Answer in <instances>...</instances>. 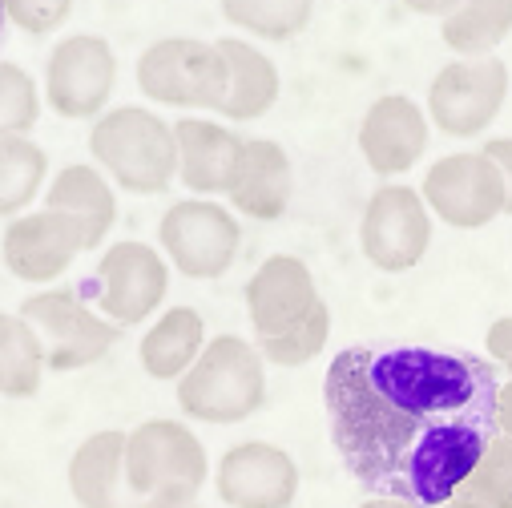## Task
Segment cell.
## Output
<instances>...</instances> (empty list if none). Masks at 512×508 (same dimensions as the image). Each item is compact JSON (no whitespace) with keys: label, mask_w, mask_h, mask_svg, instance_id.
<instances>
[{"label":"cell","mask_w":512,"mask_h":508,"mask_svg":"<svg viewBox=\"0 0 512 508\" xmlns=\"http://www.w3.org/2000/svg\"><path fill=\"white\" fill-rule=\"evenodd\" d=\"M500 363L456 347H343L323 379L331 444L371 496L440 508L500 436Z\"/></svg>","instance_id":"cell-1"},{"label":"cell","mask_w":512,"mask_h":508,"mask_svg":"<svg viewBox=\"0 0 512 508\" xmlns=\"http://www.w3.org/2000/svg\"><path fill=\"white\" fill-rule=\"evenodd\" d=\"M246 315L254 343L275 367H303L331 339V307L323 303L311 267L295 254H271L250 275Z\"/></svg>","instance_id":"cell-2"},{"label":"cell","mask_w":512,"mask_h":508,"mask_svg":"<svg viewBox=\"0 0 512 508\" xmlns=\"http://www.w3.org/2000/svg\"><path fill=\"white\" fill-rule=\"evenodd\" d=\"M89 154L125 194H166L178 178L174 125L146 105L105 109L89 130Z\"/></svg>","instance_id":"cell-3"},{"label":"cell","mask_w":512,"mask_h":508,"mask_svg":"<svg viewBox=\"0 0 512 508\" xmlns=\"http://www.w3.org/2000/svg\"><path fill=\"white\" fill-rule=\"evenodd\" d=\"M267 404V359L242 335L206 339L194 367L178 379V408L198 424H242Z\"/></svg>","instance_id":"cell-4"},{"label":"cell","mask_w":512,"mask_h":508,"mask_svg":"<svg viewBox=\"0 0 512 508\" xmlns=\"http://www.w3.org/2000/svg\"><path fill=\"white\" fill-rule=\"evenodd\" d=\"M138 89L170 109H222L230 93V61L218 41L162 37L138 57Z\"/></svg>","instance_id":"cell-5"},{"label":"cell","mask_w":512,"mask_h":508,"mask_svg":"<svg viewBox=\"0 0 512 508\" xmlns=\"http://www.w3.org/2000/svg\"><path fill=\"white\" fill-rule=\"evenodd\" d=\"M512 77L508 65L488 53V57H456L448 61L432 85H428V117L444 138H480L492 130V121L504 113Z\"/></svg>","instance_id":"cell-6"},{"label":"cell","mask_w":512,"mask_h":508,"mask_svg":"<svg viewBox=\"0 0 512 508\" xmlns=\"http://www.w3.org/2000/svg\"><path fill=\"white\" fill-rule=\"evenodd\" d=\"M158 242L178 275L210 283L234 267L242 246V226L234 210H226L214 198H182L162 214Z\"/></svg>","instance_id":"cell-7"},{"label":"cell","mask_w":512,"mask_h":508,"mask_svg":"<svg viewBox=\"0 0 512 508\" xmlns=\"http://www.w3.org/2000/svg\"><path fill=\"white\" fill-rule=\"evenodd\" d=\"M432 246V210L420 190L404 182L379 186L359 218V250L383 275H404L424 263Z\"/></svg>","instance_id":"cell-8"},{"label":"cell","mask_w":512,"mask_h":508,"mask_svg":"<svg viewBox=\"0 0 512 508\" xmlns=\"http://www.w3.org/2000/svg\"><path fill=\"white\" fill-rule=\"evenodd\" d=\"M420 194L428 210L452 230H484L508 206V182L484 150L436 158L424 174Z\"/></svg>","instance_id":"cell-9"},{"label":"cell","mask_w":512,"mask_h":508,"mask_svg":"<svg viewBox=\"0 0 512 508\" xmlns=\"http://www.w3.org/2000/svg\"><path fill=\"white\" fill-rule=\"evenodd\" d=\"M21 315L37 327V335L45 343L49 371H81V367H93L121 339V327L113 319H105L101 311H93L69 287L29 295L21 303Z\"/></svg>","instance_id":"cell-10"},{"label":"cell","mask_w":512,"mask_h":508,"mask_svg":"<svg viewBox=\"0 0 512 508\" xmlns=\"http://www.w3.org/2000/svg\"><path fill=\"white\" fill-rule=\"evenodd\" d=\"M117 89V53L97 33H73L45 61V101L65 121H97Z\"/></svg>","instance_id":"cell-11"},{"label":"cell","mask_w":512,"mask_h":508,"mask_svg":"<svg viewBox=\"0 0 512 508\" xmlns=\"http://www.w3.org/2000/svg\"><path fill=\"white\" fill-rule=\"evenodd\" d=\"M210 476V460L202 440L178 420H146L125 432V480L134 496L154 492H202Z\"/></svg>","instance_id":"cell-12"},{"label":"cell","mask_w":512,"mask_h":508,"mask_svg":"<svg viewBox=\"0 0 512 508\" xmlns=\"http://www.w3.org/2000/svg\"><path fill=\"white\" fill-rule=\"evenodd\" d=\"M93 283L97 311L105 319H113L117 327H138L162 307L170 291V259L150 242L121 238L101 254Z\"/></svg>","instance_id":"cell-13"},{"label":"cell","mask_w":512,"mask_h":508,"mask_svg":"<svg viewBox=\"0 0 512 508\" xmlns=\"http://www.w3.org/2000/svg\"><path fill=\"white\" fill-rule=\"evenodd\" d=\"M85 230L65 210H25L9 218L5 238H0V259L5 271L21 283H53L61 279L77 254H85Z\"/></svg>","instance_id":"cell-14"},{"label":"cell","mask_w":512,"mask_h":508,"mask_svg":"<svg viewBox=\"0 0 512 508\" xmlns=\"http://www.w3.org/2000/svg\"><path fill=\"white\" fill-rule=\"evenodd\" d=\"M214 492L226 508H291L299 496V464L279 444L242 440L222 452Z\"/></svg>","instance_id":"cell-15"},{"label":"cell","mask_w":512,"mask_h":508,"mask_svg":"<svg viewBox=\"0 0 512 508\" xmlns=\"http://www.w3.org/2000/svg\"><path fill=\"white\" fill-rule=\"evenodd\" d=\"M432 138V117L404 93H383L367 105L359 121V154L379 178L408 174Z\"/></svg>","instance_id":"cell-16"},{"label":"cell","mask_w":512,"mask_h":508,"mask_svg":"<svg viewBox=\"0 0 512 508\" xmlns=\"http://www.w3.org/2000/svg\"><path fill=\"white\" fill-rule=\"evenodd\" d=\"M174 138H178V178L190 194L214 198L226 194L234 182V170L242 162L246 138H238L226 125L210 117H178L174 121Z\"/></svg>","instance_id":"cell-17"},{"label":"cell","mask_w":512,"mask_h":508,"mask_svg":"<svg viewBox=\"0 0 512 508\" xmlns=\"http://www.w3.org/2000/svg\"><path fill=\"white\" fill-rule=\"evenodd\" d=\"M291 190H295V174L287 150L275 138H246L242 162L226 190L230 206L254 222H275L287 214Z\"/></svg>","instance_id":"cell-18"},{"label":"cell","mask_w":512,"mask_h":508,"mask_svg":"<svg viewBox=\"0 0 512 508\" xmlns=\"http://www.w3.org/2000/svg\"><path fill=\"white\" fill-rule=\"evenodd\" d=\"M69 492L81 508H130V480H125V432L105 428L77 444L69 460Z\"/></svg>","instance_id":"cell-19"},{"label":"cell","mask_w":512,"mask_h":508,"mask_svg":"<svg viewBox=\"0 0 512 508\" xmlns=\"http://www.w3.org/2000/svg\"><path fill=\"white\" fill-rule=\"evenodd\" d=\"M45 206L53 210H65L69 218L81 222L85 230V246H101L105 234L113 230L117 222V194H113V182L101 166H65L49 190H45Z\"/></svg>","instance_id":"cell-20"},{"label":"cell","mask_w":512,"mask_h":508,"mask_svg":"<svg viewBox=\"0 0 512 508\" xmlns=\"http://www.w3.org/2000/svg\"><path fill=\"white\" fill-rule=\"evenodd\" d=\"M218 45L230 61V93L218 113L226 121H259L279 101V89H283L279 65L259 45H250L242 37H222Z\"/></svg>","instance_id":"cell-21"},{"label":"cell","mask_w":512,"mask_h":508,"mask_svg":"<svg viewBox=\"0 0 512 508\" xmlns=\"http://www.w3.org/2000/svg\"><path fill=\"white\" fill-rule=\"evenodd\" d=\"M206 347V323L194 307H170L138 343L142 371L158 384H178Z\"/></svg>","instance_id":"cell-22"},{"label":"cell","mask_w":512,"mask_h":508,"mask_svg":"<svg viewBox=\"0 0 512 508\" xmlns=\"http://www.w3.org/2000/svg\"><path fill=\"white\" fill-rule=\"evenodd\" d=\"M45 343L37 327L17 311L5 315L0 311V396L5 400H29L41 392L45 379Z\"/></svg>","instance_id":"cell-23"},{"label":"cell","mask_w":512,"mask_h":508,"mask_svg":"<svg viewBox=\"0 0 512 508\" xmlns=\"http://www.w3.org/2000/svg\"><path fill=\"white\" fill-rule=\"evenodd\" d=\"M512 33V0H460L440 17V41L456 57H488Z\"/></svg>","instance_id":"cell-24"},{"label":"cell","mask_w":512,"mask_h":508,"mask_svg":"<svg viewBox=\"0 0 512 508\" xmlns=\"http://www.w3.org/2000/svg\"><path fill=\"white\" fill-rule=\"evenodd\" d=\"M49 178V154L29 134L0 138V218H17L33 206Z\"/></svg>","instance_id":"cell-25"},{"label":"cell","mask_w":512,"mask_h":508,"mask_svg":"<svg viewBox=\"0 0 512 508\" xmlns=\"http://www.w3.org/2000/svg\"><path fill=\"white\" fill-rule=\"evenodd\" d=\"M218 5L234 29L259 41H291L315 17V0H218Z\"/></svg>","instance_id":"cell-26"},{"label":"cell","mask_w":512,"mask_h":508,"mask_svg":"<svg viewBox=\"0 0 512 508\" xmlns=\"http://www.w3.org/2000/svg\"><path fill=\"white\" fill-rule=\"evenodd\" d=\"M41 117V89L37 81L13 65V61H0V138H13V134H29Z\"/></svg>","instance_id":"cell-27"},{"label":"cell","mask_w":512,"mask_h":508,"mask_svg":"<svg viewBox=\"0 0 512 508\" xmlns=\"http://www.w3.org/2000/svg\"><path fill=\"white\" fill-rule=\"evenodd\" d=\"M460 492L480 496V500L500 504V508H512V436L508 432H500L488 444V452L480 456L472 476L460 484Z\"/></svg>","instance_id":"cell-28"},{"label":"cell","mask_w":512,"mask_h":508,"mask_svg":"<svg viewBox=\"0 0 512 508\" xmlns=\"http://www.w3.org/2000/svg\"><path fill=\"white\" fill-rule=\"evenodd\" d=\"M5 13H9V25H17L21 33L49 37L69 21L73 0H5Z\"/></svg>","instance_id":"cell-29"},{"label":"cell","mask_w":512,"mask_h":508,"mask_svg":"<svg viewBox=\"0 0 512 508\" xmlns=\"http://www.w3.org/2000/svg\"><path fill=\"white\" fill-rule=\"evenodd\" d=\"M484 351H488V359H496V363H504V359L512 355V315H500V319L488 327Z\"/></svg>","instance_id":"cell-30"},{"label":"cell","mask_w":512,"mask_h":508,"mask_svg":"<svg viewBox=\"0 0 512 508\" xmlns=\"http://www.w3.org/2000/svg\"><path fill=\"white\" fill-rule=\"evenodd\" d=\"M480 150L500 166V174L508 182V206H504V214H512V138H488Z\"/></svg>","instance_id":"cell-31"},{"label":"cell","mask_w":512,"mask_h":508,"mask_svg":"<svg viewBox=\"0 0 512 508\" xmlns=\"http://www.w3.org/2000/svg\"><path fill=\"white\" fill-rule=\"evenodd\" d=\"M142 508H202V504H198V492H182V488H170V492H154V496H142Z\"/></svg>","instance_id":"cell-32"},{"label":"cell","mask_w":512,"mask_h":508,"mask_svg":"<svg viewBox=\"0 0 512 508\" xmlns=\"http://www.w3.org/2000/svg\"><path fill=\"white\" fill-rule=\"evenodd\" d=\"M400 5L408 13H416V17H448L460 0H400Z\"/></svg>","instance_id":"cell-33"},{"label":"cell","mask_w":512,"mask_h":508,"mask_svg":"<svg viewBox=\"0 0 512 508\" xmlns=\"http://www.w3.org/2000/svg\"><path fill=\"white\" fill-rule=\"evenodd\" d=\"M496 420H500V432L512 436V375H504V384H500V396H496Z\"/></svg>","instance_id":"cell-34"},{"label":"cell","mask_w":512,"mask_h":508,"mask_svg":"<svg viewBox=\"0 0 512 508\" xmlns=\"http://www.w3.org/2000/svg\"><path fill=\"white\" fill-rule=\"evenodd\" d=\"M440 508H500V504H488V500H480V496H468V492H456L452 500H444Z\"/></svg>","instance_id":"cell-35"},{"label":"cell","mask_w":512,"mask_h":508,"mask_svg":"<svg viewBox=\"0 0 512 508\" xmlns=\"http://www.w3.org/2000/svg\"><path fill=\"white\" fill-rule=\"evenodd\" d=\"M359 508H420L412 500H400V496H367Z\"/></svg>","instance_id":"cell-36"},{"label":"cell","mask_w":512,"mask_h":508,"mask_svg":"<svg viewBox=\"0 0 512 508\" xmlns=\"http://www.w3.org/2000/svg\"><path fill=\"white\" fill-rule=\"evenodd\" d=\"M5 25H9V13H5V0H0V41H5Z\"/></svg>","instance_id":"cell-37"},{"label":"cell","mask_w":512,"mask_h":508,"mask_svg":"<svg viewBox=\"0 0 512 508\" xmlns=\"http://www.w3.org/2000/svg\"><path fill=\"white\" fill-rule=\"evenodd\" d=\"M500 367H504V375H512V355H508V359H504Z\"/></svg>","instance_id":"cell-38"}]
</instances>
